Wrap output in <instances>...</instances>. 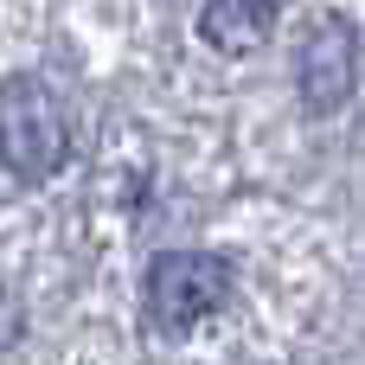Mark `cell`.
Instances as JSON below:
<instances>
[{
    "label": "cell",
    "instance_id": "6da1fadb",
    "mask_svg": "<svg viewBox=\"0 0 365 365\" xmlns=\"http://www.w3.org/2000/svg\"><path fill=\"white\" fill-rule=\"evenodd\" d=\"M0 160L19 180H51L71 160V115L45 77H0Z\"/></svg>",
    "mask_w": 365,
    "mask_h": 365
},
{
    "label": "cell",
    "instance_id": "7a4b0ae2",
    "mask_svg": "<svg viewBox=\"0 0 365 365\" xmlns=\"http://www.w3.org/2000/svg\"><path fill=\"white\" fill-rule=\"evenodd\" d=\"M231 263L205 250H167L148 263V321L160 334H192L231 302Z\"/></svg>",
    "mask_w": 365,
    "mask_h": 365
},
{
    "label": "cell",
    "instance_id": "3957f363",
    "mask_svg": "<svg viewBox=\"0 0 365 365\" xmlns=\"http://www.w3.org/2000/svg\"><path fill=\"white\" fill-rule=\"evenodd\" d=\"M353 77H359V38L340 13H321L302 38V103L327 115L353 96Z\"/></svg>",
    "mask_w": 365,
    "mask_h": 365
},
{
    "label": "cell",
    "instance_id": "277c9868",
    "mask_svg": "<svg viewBox=\"0 0 365 365\" xmlns=\"http://www.w3.org/2000/svg\"><path fill=\"white\" fill-rule=\"evenodd\" d=\"M276 32V0H205L199 6V38L225 58L263 51Z\"/></svg>",
    "mask_w": 365,
    "mask_h": 365
}]
</instances>
